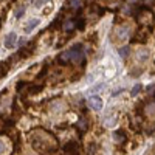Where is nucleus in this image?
<instances>
[{
  "mask_svg": "<svg viewBox=\"0 0 155 155\" xmlns=\"http://www.w3.org/2000/svg\"><path fill=\"white\" fill-rule=\"evenodd\" d=\"M84 54H85V48L82 44H76L74 47H71L70 50L64 51L61 54V61L67 62V61H71V62H81L84 59Z\"/></svg>",
  "mask_w": 155,
  "mask_h": 155,
  "instance_id": "f257e3e1",
  "label": "nucleus"
},
{
  "mask_svg": "<svg viewBox=\"0 0 155 155\" xmlns=\"http://www.w3.org/2000/svg\"><path fill=\"white\" fill-rule=\"evenodd\" d=\"M87 106L92 109V110L99 112V110H102V99L99 96H90L87 99Z\"/></svg>",
  "mask_w": 155,
  "mask_h": 155,
  "instance_id": "f03ea898",
  "label": "nucleus"
},
{
  "mask_svg": "<svg viewBox=\"0 0 155 155\" xmlns=\"http://www.w3.org/2000/svg\"><path fill=\"white\" fill-rule=\"evenodd\" d=\"M16 44H17V34H16L14 31H9V33L5 36V39H3L5 48H12Z\"/></svg>",
  "mask_w": 155,
  "mask_h": 155,
  "instance_id": "7ed1b4c3",
  "label": "nucleus"
},
{
  "mask_svg": "<svg viewBox=\"0 0 155 155\" xmlns=\"http://www.w3.org/2000/svg\"><path fill=\"white\" fill-rule=\"evenodd\" d=\"M150 58V53H149V50L147 48H138L137 50V61L141 62V64H144L147 62Z\"/></svg>",
  "mask_w": 155,
  "mask_h": 155,
  "instance_id": "20e7f679",
  "label": "nucleus"
},
{
  "mask_svg": "<svg viewBox=\"0 0 155 155\" xmlns=\"http://www.w3.org/2000/svg\"><path fill=\"white\" fill-rule=\"evenodd\" d=\"M39 23H41V20H39V19H33V20H30V22H28L27 25H25L23 31L27 33V34H28V33H31V31H33V30H34V28L37 27Z\"/></svg>",
  "mask_w": 155,
  "mask_h": 155,
  "instance_id": "39448f33",
  "label": "nucleus"
},
{
  "mask_svg": "<svg viewBox=\"0 0 155 155\" xmlns=\"http://www.w3.org/2000/svg\"><path fill=\"white\" fill-rule=\"evenodd\" d=\"M116 34H118V37L121 39V41H126V39L129 37V28L127 27H120L118 30H116Z\"/></svg>",
  "mask_w": 155,
  "mask_h": 155,
  "instance_id": "423d86ee",
  "label": "nucleus"
},
{
  "mask_svg": "<svg viewBox=\"0 0 155 155\" xmlns=\"http://www.w3.org/2000/svg\"><path fill=\"white\" fill-rule=\"evenodd\" d=\"M129 53H130V47H121L120 50H118V54L121 56V58H127L129 56Z\"/></svg>",
  "mask_w": 155,
  "mask_h": 155,
  "instance_id": "0eeeda50",
  "label": "nucleus"
},
{
  "mask_svg": "<svg viewBox=\"0 0 155 155\" xmlns=\"http://www.w3.org/2000/svg\"><path fill=\"white\" fill-rule=\"evenodd\" d=\"M104 88H106V84H104V82H99V84H96L93 88H90V92H92V93H98V92H102Z\"/></svg>",
  "mask_w": 155,
  "mask_h": 155,
  "instance_id": "6e6552de",
  "label": "nucleus"
},
{
  "mask_svg": "<svg viewBox=\"0 0 155 155\" xmlns=\"http://www.w3.org/2000/svg\"><path fill=\"white\" fill-rule=\"evenodd\" d=\"M25 11H27V9H25V6H20V8H19V9L16 11L14 17H16V19H20V17H22V16L25 14Z\"/></svg>",
  "mask_w": 155,
  "mask_h": 155,
  "instance_id": "1a4fd4ad",
  "label": "nucleus"
},
{
  "mask_svg": "<svg viewBox=\"0 0 155 155\" xmlns=\"http://www.w3.org/2000/svg\"><path fill=\"white\" fill-rule=\"evenodd\" d=\"M70 6H71L73 9L81 8V0H70Z\"/></svg>",
  "mask_w": 155,
  "mask_h": 155,
  "instance_id": "9d476101",
  "label": "nucleus"
},
{
  "mask_svg": "<svg viewBox=\"0 0 155 155\" xmlns=\"http://www.w3.org/2000/svg\"><path fill=\"white\" fill-rule=\"evenodd\" d=\"M140 90H141V84H137L134 88H132V92H130V95L132 96H137L138 93H140Z\"/></svg>",
  "mask_w": 155,
  "mask_h": 155,
  "instance_id": "9b49d317",
  "label": "nucleus"
},
{
  "mask_svg": "<svg viewBox=\"0 0 155 155\" xmlns=\"http://www.w3.org/2000/svg\"><path fill=\"white\" fill-rule=\"evenodd\" d=\"M45 2H48V0H34V2H33V5L36 6V8H41Z\"/></svg>",
  "mask_w": 155,
  "mask_h": 155,
  "instance_id": "f8f14e48",
  "label": "nucleus"
},
{
  "mask_svg": "<svg viewBox=\"0 0 155 155\" xmlns=\"http://www.w3.org/2000/svg\"><path fill=\"white\" fill-rule=\"evenodd\" d=\"M147 112H149V113H153V112H155V104H153V102H152L150 106H147Z\"/></svg>",
  "mask_w": 155,
  "mask_h": 155,
  "instance_id": "ddd939ff",
  "label": "nucleus"
},
{
  "mask_svg": "<svg viewBox=\"0 0 155 155\" xmlns=\"http://www.w3.org/2000/svg\"><path fill=\"white\" fill-rule=\"evenodd\" d=\"M121 92H123V90H121V88H118V90H115V92L112 93V96H118V95H120Z\"/></svg>",
  "mask_w": 155,
  "mask_h": 155,
  "instance_id": "4468645a",
  "label": "nucleus"
}]
</instances>
